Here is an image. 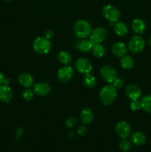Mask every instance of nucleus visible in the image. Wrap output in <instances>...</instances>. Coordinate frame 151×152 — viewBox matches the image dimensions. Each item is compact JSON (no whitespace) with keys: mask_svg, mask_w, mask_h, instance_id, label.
<instances>
[{"mask_svg":"<svg viewBox=\"0 0 151 152\" xmlns=\"http://www.w3.org/2000/svg\"><path fill=\"white\" fill-rule=\"evenodd\" d=\"M99 96V100L103 105H111L116 99V88L112 84L107 85L101 89Z\"/></svg>","mask_w":151,"mask_h":152,"instance_id":"1","label":"nucleus"},{"mask_svg":"<svg viewBox=\"0 0 151 152\" xmlns=\"http://www.w3.org/2000/svg\"><path fill=\"white\" fill-rule=\"evenodd\" d=\"M92 31L93 30L90 22L83 19L77 21L73 27L74 34L79 39H85L90 37Z\"/></svg>","mask_w":151,"mask_h":152,"instance_id":"2","label":"nucleus"},{"mask_svg":"<svg viewBox=\"0 0 151 152\" xmlns=\"http://www.w3.org/2000/svg\"><path fill=\"white\" fill-rule=\"evenodd\" d=\"M33 48L37 53L47 54L51 50L52 45L50 40L44 37H38L33 42Z\"/></svg>","mask_w":151,"mask_h":152,"instance_id":"3","label":"nucleus"},{"mask_svg":"<svg viewBox=\"0 0 151 152\" xmlns=\"http://www.w3.org/2000/svg\"><path fill=\"white\" fill-rule=\"evenodd\" d=\"M145 46L144 39L141 36H133L128 43V49L133 53H139L144 50Z\"/></svg>","mask_w":151,"mask_h":152,"instance_id":"4","label":"nucleus"},{"mask_svg":"<svg viewBox=\"0 0 151 152\" xmlns=\"http://www.w3.org/2000/svg\"><path fill=\"white\" fill-rule=\"evenodd\" d=\"M102 14L105 19L113 22H118L120 17L119 10L111 4L104 6L102 8Z\"/></svg>","mask_w":151,"mask_h":152,"instance_id":"5","label":"nucleus"},{"mask_svg":"<svg viewBox=\"0 0 151 152\" xmlns=\"http://www.w3.org/2000/svg\"><path fill=\"white\" fill-rule=\"evenodd\" d=\"M107 36V31L105 28L99 27V28H96L93 31H92L91 34L90 36V40L93 45L100 44L106 39Z\"/></svg>","mask_w":151,"mask_h":152,"instance_id":"6","label":"nucleus"},{"mask_svg":"<svg viewBox=\"0 0 151 152\" xmlns=\"http://www.w3.org/2000/svg\"><path fill=\"white\" fill-rule=\"evenodd\" d=\"M101 75L105 82L112 84L113 82L117 77V73L113 66L110 65H105L101 69Z\"/></svg>","mask_w":151,"mask_h":152,"instance_id":"7","label":"nucleus"},{"mask_svg":"<svg viewBox=\"0 0 151 152\" xmlns=\"http://www.w3.org/2000/svg\"><path fill=\"white\" fill-rule=\"evenodd\" d=\"M73 75V69L70 65H65L59 70L57 74L58 80L61 83H67Z\"/></svg>","mask_w":151,"mask_h":152,"instance_id":"8","label":"nucleus"},{"mask_svg":"<svg viewBox=\"0 0 151 152\" xmlns=\"http://www.w3.org/2000/svg\"><path fill=\"white\" fill-rule=\"evenodd\" d=\"M76 68L78 71V72L81 74H86L90 73V71L93 69V65L90 60L85 58L80 57L76 61Z\"/></svg>","mask_w":151,"mask_h":152,"instance_id":"9","label":"nucleus"},{"mask_svg":"<svg viewBox=\"0 0 151 152\" xmlns=\"http://www.w3.org/2000/svg\"><path fill=\"white\" fill-rule=\"evenodd\" d=\"M115 132L121 138H127L131 132L129 123L125 121H119L115 126Z\"/></svg>","mask_w":151,"mask_h":152,"instance_id":"10","label":"nucleus"},{"mask_svg":"<svg viewBox=\"0 0 151 152\" xmlns=\"http://www.w3.org/2000/svg\"><path fill=\"white\" fill-rule=\"evenodd\" d=\"M126 96L131 101L139 99L142 96V91L136 85H130L125 89Z\"/></svg>","mask_w":151,"mask_h":152,"instance_id":"11","label":"nucleus"},{"mask_svg":"<svg viewBox=\"0 0 151 152\" xmlns=\"http://www.w3.org/2000/svg\"><path fill=\"white\" fill-rule=\"evenodd\" d=\"M127 48L125 45L121 42H115L112 46V52L115 56L118 57H123L127 53Z\"/></svg>","mask_w":151,"mask_h":152,"instance_id":"12","label":"nucleus"},{"mask_svg":"<svg viewBox=\"0 0 151 152\" xmlns=\"http://www.w3.org/2000/svg\"><path fill=\"white\" fill-rule=\"evenodd\" d=\"M13 92L8 86H0V101L1 102L7 103L12 99Z\"/></svg>","mask_w":151,"mask_h":152,"instance_id":"13","label":"nucleus"},{"mask_svg":"<svg viewBox=\"0 0 151 152\" xmlns=\"http://www.w3.org/2000/svg\"><path fill=\"white\" fill-rule=\"evenodd\" d=\"M19 84L25 88H30L34 86V79L32 75L28 73H22L18 77Z\"/></svg>","mask_w":151,"mask_h":152,"instance_id":"14","label":"nucleus"},{"mask_svg":"<svg viewBox=\"0 0 151 152\" xmlns=\"http://www.w3.org/2000/svg\"><path fill=\"white\" fill-rule=\"evenodd\" d=\"M34 93L37 95L41 96H46L49 94L50 92V86L46 83H38L36 84H34L33 86Z\"/></svg>","mask_w":151,"mask_h":152,"instance_id":"15","label":"nucleus"},{"mask_svg":"<svg viewBox=\"0 0 151 152\" xmlns=\"http://www.w3.org/2000/svg\"><path fill=\"white\" fill-rule=\"evenodd\" d=\"M80 118L84 124H90L93 120V113L91 108L89 107H85L83 108L80 114Z\"/></svg>","mask_w":151,"mask_h":152,"instance_id":"16","label":"nucleus"},{"mask_svg":"<svg viewBox=\"0 0 151 152\" xmlns=\"http://www.w3.org/2000/svg\"><path fill=\"white\" fill-rule=\"evenodd\" d=\"M93 44L91 42L90 39H81V40L77 42L76 47L78 50L83 53H87L90 51L93 48Z\"/></svg>","mask_w":151,"mask_h":152,"instance_id":"17","label":"nucleus"},{"mask_svg":"<svg viewBox=\"0 0 151 152\" xmlns=\"http://www.w3.org/2000/svg\"><path fill=\"white\" fill-rule=\"evenodd\" d=\"M131 142L136 145H142L146 142V136L144 133L141 132H136L133 133L130 136Z\"/></svg>","mask_w":151,"mask_h":152,"instance_id":"18","label":"nucleus"},{"mask_svg":"<svg viewBox=\"0 0 151 152\" xmlns=\"http://www.w3.org/2000/svg\"><path fill=\"white\" fill-rule=\"evenodd\" d=\"M133 31L137 34H143L146 29V24L144 21L141 19H136L133 21L132 23Z\"/></svg>","mask_w":151,"mask_h":152,"instance_id":"19","label":"nucleus"},{"mask_svg":"<svg viewBox=\"0 0 151 152\" xmlns=\"http://www.w3.org/2000/svg\"><path fill=\"white\" fill-rule=\"evenodd\" d=\"M114 31L119 37H125L128 33V28L124 22H116L114 25Z\"/></svg>","mask_w":151,"mask_h":152,"instance_id":"20","label":"nucleus"},{"mask_svg":"<svg viewBox=\"0 0 151 152\" xmlns=\"http://www.w3.org/2000/svg\"><path fill=\"white\" fill-rule=\"evenodd\" d=\"M57 58L60 62L64 64L65 65H69L72 62V56L67 51H60L57 55Z\"/></svg>","mask_w":151,"mask_h":152,"instance_id":"21","label":"nucleus"},{"mask_svg":"<svg viewBox=\"0 0 151 152\" xmlns=\"http://www.w3.org/2000/svg\"><path fill=\"white\" fill-rule=\"evenodd\" d=\"M91 50L93 56L96 58L102 57L105 54V52H106L105 47H104L103 45H102V43L93 45V48H92Z\"/></svg>","mask_w":151,"mask_h":152,"instance_id":"22","label":"nucleus"},{"mask_svg":"<svg viewBox=\"0 0 151 152\" xmlns=\"http://www.w3.org/2000/svg\"><path fill=\"white\" fill-rule=\"evenodd\" d=\"M142 108L146 112L151 114V94L145 95L141 99Z\"/></svg>","mask_w":151,"mask_h":152,"instance_id":"23","label":"nucleus"},{"mask_svg":"<svg viewBox=\"0 0 151 152\" xmlns=\"http://www.w3.org/2000/svg\"><path fill=\"white\" fill-rule=\"evenodd\" d=\"M83 82H84V86L88 88H93L95 87L96 84V80L95 77L90 73L84 74V78H83Z\"/></svg>","mask_w":151,"mask_h":152,"instance_id":"24","label":"nucleus"},{"mask_svg":"<svg viewBox=\"0 0 151 152\" xmlns=\"http://www.w3.org/2000/svg\"><path fill=\"white\" fill-rule=\"evenodd\" d=\"M134 65V60L130 56H124L121 59V66L124 69H130Z\"/></svg>","mask_w":151,"mask_h":152,"instance_id":"25","label":"nucleus"},{"mask_svg":"<svg viewBox=\"0 0 151 152\" xmlns=\"http://www.w3.org/2000/svg\"><path fill=\"white\" fill-rule=\"evenodd\" d=\"M131 142L127 138H122L119 142V148L123 152H127L130 149Z\"/></svg>","mask_w":151,"mask_h":152,"instance_id":"26","label":"nucleus"},{"mask_svg":"<svg viewBox=\"0 0 151 152\" xmlns=\"http://www.w3.org/2000/svg\"><path fill=\"white\" fill-rule=\"evenodd\" d=\"M22 96H23L24 99L27 101H30L33 98L34 96V91H33L31 89H30L29 88H27L25 91L22 93Z\"/></svg>","mask_w":151,"mask_h":152,"instance_id":"27","label":"nucleus"},{"mask_svg":"<svg viewBox=\"0 0 151 152\" xmlns=\"http://www.w3.org/2000/svg\"><path fill=\"white\" fill-rule=\"evenodd\" d=\"M124 80H122L121 78H118V77H116V78L115 79V80H114L112 83L113 86L116 89L121 88L124 86Z\"/></svg>","mask_w":151,"mask_h":152,"instance_id":"28","label":"nucleus"},{"mask_svg":"<svg viewBox=\"0 0 151 152\" xmlns=\"http://www.w3.org/2000/svg\"><path fill=\"white\" fill-rule=\"evenodd\" d=\"M130 108H131L133 111H139L142 108V105H141V101H139V99H136V100H133L130 103Z\"/></svg>","mask_w":151,"mask_h":152,"instance_id":"29","label":"nucleus"},{"mask_svg":"<svg viewBox=\"0 0 151 152\" xmlns=\"http://www.w3.org/2000/svg\"><path fill=\"white\" fill-rule=\"evenodd\" d=\"M77 120L74 117H70L69 118L67 119L65 122V125L68 128H73L76 125Z\"/></svg>","mask_w":151,"mask_h":152,"instance_id":"30","label":"nucleus"},{"mask_svg":"<svg viewBox=\"0 0 151 152\" xmlns=\"http://www.w3.org/2000/svg\"><path fill=\"white\" fill-rule=\"evenodd\" d=\"M87 133V128L84 126H81L78 129V134L80 136H84Z\"/></svg>","mask_w":151,"mask_h":152,"instance_id":"31","label":"nucleus"},{"mask_svg":"<svg viewBox=\"0 0 151 152\" xmlns=\"http://www.w3.org/2000/svg\"><path fill=\"white\" fill-rule=\"evenodd\" d=\"M23 134V129L22 127H19V129L16 130V140H20L21 137H22Z\"/></svg>","mask_w":151,"mask_h":152,"instance_id":"32","label":"nucleus"},{"mask_svg":"<svg viewBox=\"0 0 151 152\" xmlns=\"http://www.w3.org/2000/svg\"><path fill=\"white\" fill-rule=\"evenodd\" d=\"M53 37V32L52 31H50V30L46 31L45 34H44V37L47 38V39H50Z\"/></svg>","mask_w":151,"mask_h":152,"instance_id":"33","label":"nucleus"},{"mask_svg":"<svg viewBox=\"0 0 151 152\" xmlns=\"http://www.w3.org/2000/svg\"><path fill=\"white\" fill-rule=\"evenodd\" d=\"M4 75H3L2 73L0 71V86H1V85H2V83H3V80H4Z\"/></svg>","mask_w":151,"mask_h":152,"instance_id":"34","label":"nucleus"},{"mask_svg":"<svg viewBox=\"0 0 151 152\" xmlns=\"http://www.w3.org/2000/svg\"><path fill=\"white\" fill-rule=\"evenodd\" d=\"M2 85H4V86H8V85H9V80H8V79L4 78V80H3Z\"/></svg>","mask_w":151,"mask_h":152,"instance_id":"35","label":"nucleus"},{"mask_svg":"<svg viewBox=\"0 0 151 152\" xmlns=\"http://www.w3.org/2000/svg\"><path fill=\"white\" fill-rule=\"evenodd\" d=\"M148 42H149V44L151 45V36L149 37V39H148Z\"/></svg>","mask_w":151,"mask_h":152,"instance_id":"36","label":"nucleus"},{"mask_svg":"<svg viewBox=\"0 0 151 152\" xmlns=\"http://www.w3.org/2000/svg\"><path fill=\"white\" fill-rule=\"evenodd\" d=\"M4 1H11V0H4Z\"/></svg>","mask_w":151,"mask_h":152,"instance_id":"37","label":"nucleus"}]
</instances>
